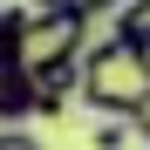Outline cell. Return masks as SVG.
<instances>
[{
	"label": "cell",
	"mask_w": 150,
	"mask_h": 150,
	"mask_svg": "<svg viewBox=\"0 0 150 150\" xmlns=\"http://www.w3.org/2000/svg\"><path fill=\"white\" fill-rule=\"evenodd\" d=\"M82 103L103 109L109 123H137V109L150 103V68H143V55L123 48L116 34L96 41L89 55H82Z\"/></svg>",
	"instance_id": "1"
},
{
	"label": "cell",
	"mask_w": 150,
	"mask_h": 150,
	"mask_svg": "<svg viewBox=\"0 0 150 150\" xmlns=\"http://www.w3.org/2000/svg\"><path fill=\"white\" fill-rule=\"evenodd\" d=\"M89 14H103L96 0H55V7H28L21 14V68H28V82L62 62H82V28Z\"/></svg>",
	"instance_id": "2"
},
{
	"label": "cell",
	"mask_w": 150,
	"mask_h": 150,
	"mask_svg": "<svg viewBox=\"0 0 150 150\" xmlns=\"http://www.w3.org/2000/svg\"><path fill=\"white\" fill-rule=\"evenodd\" d=\"M123 137H130V123H103L96 130V150H123Z\"/></svg>",
	"instance_id": "3"
},
{
	"label": "cell",
	"mask_w": 150,
	"mask_h": 150,
	"mask_svg": "<svg viewBox=\"0 0 150 150\" xmlns=\"http://www.w3.org/2000/svg\"><path fill=\"white\" fill-rule=\"evenodd\" d=\"M0 150H41V143H34L28 130H0Z\"/></svg>",
	"instance_id": "4"
}]
</instances>
